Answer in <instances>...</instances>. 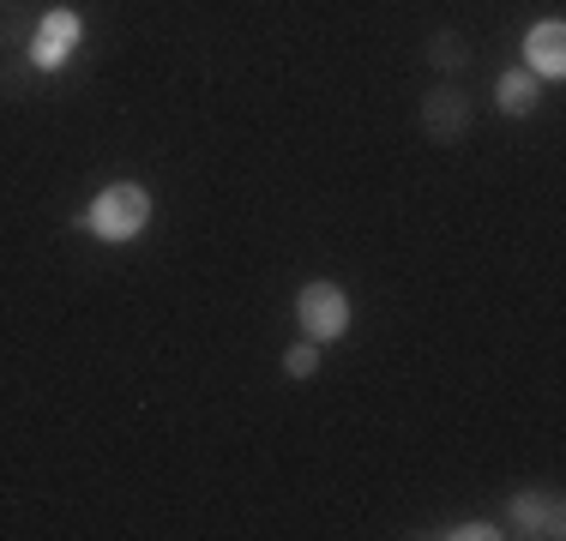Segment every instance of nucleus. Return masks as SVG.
<instances>
[{"instance_id":"obj_9","label":"nucleus","mask_w":566,"mask_h":541,"mask_svg":"<svg viewBox=\"0 0 566 541\" xmlns=\"http://www.w3.org/2000/svg\"><path fill=\"white\" fill-rule=\"evenodd\" d=\"M428 61H434L440 66V73H464V66H470V43H464V31H434V36H428Z\"/></svg>"},{"instance_id":"obj_10","label":"nucleus","mask_w":566,"mask_h":541,"mask_svg":"<svg viewBox=\"0 0 566 541\" xmlns=\"http://www.w3.org/2000/svg\"><path fill=\"white\" fill-rule=\"evenodd\" d=\"M31 78H43V73H36V66H31V54H0V97H7V103H19V97H31Z\"/></svg>"},{"instance_id":"obj_12","label":"nucleus","mask_w":566,"mask_h":541,"mask_svg":"<svg viewBox=\"0 0 566 541\" xmlns=\"http://www.w3.org/2000/svg\"><path fill=\"white\" fill-rule=\"evenodd\" d=\"M447 541H501L506 530H494L489 518H470V523H452V530H440Z\"/></svg>"},{"instance_id":"obj_8","label":"nucleus","mask_w":566,"mask_h":541,"mask_svg":"<svg viewBox=\"0 0 566 541\" xmlns=\"http://www.w3.org/2000/svg\"><path fill=\"white\" fill-rule=\"evenodd\" d=\"M36 31V12L31 0H0V54H19Z\"/></svg>"},{"instance_id":"obj_4","label":"nucleus","mask_w":566,"mask_h":541,"mask_svg":"<svg viewBox=\"0 0 566 541\" xmlns=\"http://www.w3.org/2000/svg\"><path fill=\"white\" fill-rule=\"evenodd\" d=\"M506 518H512V530H524L536 541H560L566 535V506H560L555 487H524V494H512Z\"/></svg>"},{"instance_id":"obj_2","label":"nucleus","mask_w":566,"mask_h":541,"mask_svg":"<svg viewBox=\"0 0 566 541\" xmlns=\"http://www.w3.org/2000/svg\"><path fill=\"white\" fill-rule=\"evenodd\" d=\"M349 319H356V307H349V289L332 277H314L302 283V295H295V325H302L307 343H338V337L349 331Z\"/></svg>"},{"instance_id":"obj_3","label":"nucleus","mask_w":566,"mask_h":541,"mask_svg":"<svg viewBox=\"0 0 566 541\" xmlns=\"http://www.w3.org/2000/svg\"><path fill=\"white\" fill-rule=\"evenodd\" d=\"M78 36H85V19H78L73 7H49V12H36V31H31V43H24V54H31L36 73H61V66L73 61Z\"/></svg>"},{"instance_id":"obj_7","label":"nucleus","mask_w":566,"mask_h":541,"mask_svg":"<svg viewBox=\"0 0 566 541\" xmlns=\"http://www.w3.org/2000/svg\"><path fill=\"white\" fill-rule=\"evenodd\" d=\"M536 103H543V78H536L531 66H512V73L494 78V108H501L506 120L536 115Z\"/></svg>"},{"instance_id":"obj_1","label":"nucleus","mask_w":566,"mask_h":541,"mask_svg":"<svg viewBox=\"0 0 566 541\" xmlns=\"http://www.w3.org/2000/svg\"><path fill=\"white\" fill-rule=\"evenodd\" d=\"M157 216V199L145 181H109L97 187V199H91L85 211H78V229L97 241H109V247H127V241H139L145 229H151Z\"/></svg>"},{"instance_id":"obj_5","label":"nucleus","mask_w":566,"mask_h":541,"mask_svg":"<svg viewBox=\"0 0 566 541\" xmlns=\"http://www.w3.org/2000/svg\"><path fill=\"white\" fill-rule=\"evenodd\" d=\"M470 115H476V108H470V97L458 85H434L422 97V132L434 145H458L470 132Z\"/></svg>"},{"instance_id":"obj_11","label":"nucleus","mask_w":566,"mask_h":541,"mask_svg":"<svg viewBox=\"0 0 566 541\" xmlns=\"http://www.w3.org/2000/svg\"><path fill=\"white\" fill-rule=\"evenodd\" d=\"M283 373H290V379H314L319 373V343H307V337H302V343H290V349H283Z\"/></svg>"},{"instance_id":"obj_6","label":"nucleus","mask_w":566,"mask_h":541,"mask_svg":"<svg viewBox=\"0 0 566 541\" xmlns=\"http://www.w3.org/2000/svg\"><path fill=\"white\" fill-rule=\"evenodd\" d=\"M524 66H531L536 78H566V24L560 19H536L531 31H524Z\"/></svg>"}]
</instances>
